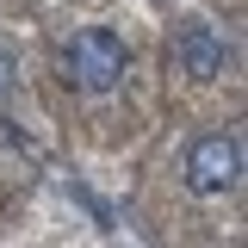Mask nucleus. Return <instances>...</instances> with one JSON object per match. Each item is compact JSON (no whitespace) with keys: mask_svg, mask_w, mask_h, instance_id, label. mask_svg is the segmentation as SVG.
Returning <instances> with one entry per match:
<instances>
[{"mask_svg":"<svg viewBox=\"0 0 248 248\" xmlns=\"http://www.w3.org/2000/svg\"><path fill=\"white\" fill-rule=\"evenodd\" d=\"M124 68H130V50H124V37L112 25H81L56 44V75H62V87H75V93L118 87Z\"/></svg>","mask_w":248,"mask_h":248,"instance_id":"obj_1","label":"nucleus"},{"mask_svg":"<svg viewBox=\"0 0 248 248\" xmlns=\"http://www.w3.org/2000/svg\"><path fill=\"white\" fill-rule=\"evenodd\" d=\"M180 174H186V186H192L199 199L236 192V186H242V137H236V130H205V137H192Z\"/></svg>","mask_w":248,"mask_h":248,"instance_id":"obj_2","label":"nucleus"},{"mask_svg":"<svg viewBox=\"0 0 248 248\" xmlns=\"http://www.w3.org/2000/svg\"><path fill=\"white\" fill-rule=\"evenodd\" d=\"M168 56H174V68H180V75H192V81H217V75L230 68V44H223L211 25H199V19H192V25L174 31Z\"/></svg>","mask_w":248,"mask_h":248,"instance_id":"obj_3","label":"nucleus"},{"mask_svg":"<svg viewBox=\"0 0 248 248\" xmlns=\"http://www.w3.org/2000/svg\"><path fill=\"white\" fill-rule=\"evenodd\" d=\"M6 87H13V50H0V99H6Z\"/></svg>","mask_w":248,"mask_h":248,"instance_id":"obj_4","label":"nucleus"}]
</instances>
